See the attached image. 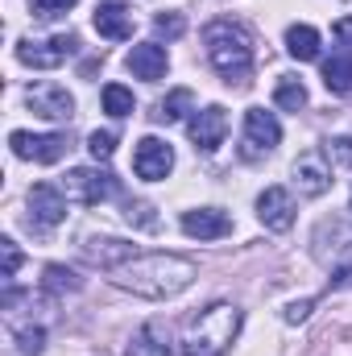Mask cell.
Returning <instances> with one entry per match:
<instances>
[{
  "label": "cell",
  "instance_id": "34",
  "mask_svg": "<svg viewBox=\"0 0 352 356\" xmlns=\"http://www.w3.org/2000/svg\"><path fill=\"white\" fill-rule=\"evenodd\" d=\"M336 38H340V42H352V17L336 21Z\"/></svg>",
  "mask_w": 352,
  "mask_h": 356
},
{
  "label": "cell",
  "instance_id": "15",
  "mask_svg": "<svg viewBox=\"0 0 352 356\" xmlns=\"http://www.w3.org/2000/svg\"><path fill=\"white\" fill-rule=\"evenodd\" d=\"M125 67H129L137 79H145V83H158V79H166V71H170V58H166V50H162L158 42H141V46H133V50H129Z\"/></svg>",
  "mask_w": 352,
  "mask_h": 356
},
{
  "label": "cell",
  "instance_id": "23",
  "mask_svg": "<svg viewBox=\"0 0 352 356\" xmlns=\"http://www.w3.org/2000/svg\"><path fill=\"white\" fill-rule=\"evenodd\" d=\"M104 112L108 116H129L133 112V91L120 88V83H108L104 88Z\"/></svg>",
  "mask_w": 352,
  "mask_h": 356
},
{
  "label": "cell",
  "instance_id": "29",
  "mask_svg": "<svg viewBox=\"0 0 352 356\" xmlns=\"http://www.w3.org/2000/svg\"><path fill=\"white\" fill-rule=\"evenodd\" d=\"M125 216H129V224L158 228V216H154V207H150V203H129V207H125Z\"/></svg>",
  "mask_w": 352,
  "mask_h": 356
},
{
  "label": "cell",
  "instance_id": "32",
  "mask_svg": "<svg viewBox=\"0 0 352 356\" xmlns=\"http://www.w3.org/2000/svg\"><path fill=\"white\" fill-rule=\"evenodd\" d=\"M328 286H332V290H352V257H349V261H340V266L332 269Z\"/></svg>",
  "mask_w": 352,
  "mask_h": 356
},
{
  "label": "cell",
  "instance_id": "33",
  "mask_svg": "<svg viewBox=\"0 0 352 356\" xmlns=\"http://www.w3.org/2000/svg\"><path fill=\"white\" fill-rule=\"evenodd\" d=\"M311 307H315V298H303V302H290V307L282 311V319H286V323H303V319L311 315Z\"/></svg>",
  "mask_w": 352,
  "mask_h": 356
},
{
  "label": "cell",
  "instance_id": "4",
  "mask_svg": "<svg viewBox=\"0 0 352 356\" xmlns=\"http://www.w3.org/2000/svg\"><path fill=\"white\" fill-rule=\"evenodd\" d=\"M278 141H282L278 116L265 112V108H249V112H245V133H241V158H245V162H257V158H265V154L278 149Z\"/></svg>",
  "mask_w": 352,
  "mask_h": 356
},
{
  "label": "cell",
  "instance_id": "24",
  "mask_svg": "<svg viewBox=\"0 0 352 356\" xmlns=\"http://www.w3.org/2000/svg\"><path fill=\"white\" fill-rule=\"evenodd\" d=\"M154 33H158V38H166V42L182 38V33H186L182 13H158V17H154Z\"/></svg>",
  "mask_w": 352,
  "mask_h": 356
},
{
  "label": "cell",
  "instance_id": "17",
  "mask_svg": "<svg viewBox=\"0 0 352 356\" xmlns=\"http://www.w3.org/2000/svg\"><path fill=\"white\" fill-rule=\"evenodd\" d=\"M95 33L108 42H125L133 38V13L125 4H99L95 8Z\"/></svg>",
  "mask_w": 352,
  "mask_h": 356
},
{
  "label": "cell",
  "instance_id": "28",
  "mask_svg": "<svg viewBox=\"0 0 352 356\" xmlns=\"http://www.w3.org/2000/svg\"><path fill=\"white\" fill-rule=\"evenodd\" d=\"M0 253H4V273H0V277H4V282H13V277H17V269H21V249H17V241H13V236H4V241H0Z\"/></svg>",
  "mask_w": 352,
  "mask_h": 356
},
{
  "label": "cell",
  "instance_id": "1",
  "mask_svg": "<svg viewBox=\"0 0 352 356\" xmlns=\"http://www.w3.org/2000/svg\"><path fill=\"white\" fill-rule=\"evenodd\" d=\"M195 273H199L195 261L182 253H137L112 269V282L141 298H175L195 282Z\"/></svg>",
  "mask_w": 352,
  "mask_h": 356
},
{
  "label": "cell",
  "instance_id": "7",
  "mask_svg": "<svg viewBox=\"0 0 352 356\" xmlns=\"http://www.w3.org/2000/svg\"><path fill=\"white\" fill-rule=\"evenodd\" d=\"M116 191H120V182H116L112 170L79 166V170H71V175H67V195H71V199H79V203H88V207L104 203V199H112Z\"/></svg>",
  "mask_w": 352,
  "mask_h": 356
},
{
  "label": "cell",
  "instance_id": "2",
  "mask_svg": "<svg viewBox=\"0 0 352 356\" xmlns=\"http://www.w3.org/2000/svg\"><path fill=\"white\" fill-rule=\"evenodd\" d=\"M237 336H241V311L232 302H211L207 311H199L191 319L182 356H224Z\"/></svg>",
  "mask_w": 352,
  "mask_h": 356
},
{
  "label": "cell",
  "instance_id": "31",
  "mask_svg": "<svg viewBox=\"0 0 352 356\" xmlns=\"http://www.w3.org/2000/svg\"><path fill=\"white\" fill-rule=\"evenodd\" d=\"M328 158L340 162V166H352V137H336V141H328Z\"/></svg>",
  "mask_w": 352,
  "mask_h": 356
},
{
  "label": "cell",
  "instance_id": "14",
  "mask_svg": "<svg viewBox=\"0 0 352 356\" xmlns=\"http://www.w3.org/2000/svg\"><path fill=\"white\" fill-rule=\"evenodd\" d=\"M294 186H298V195L319 199V195L332 186V166H328V158H323V154H303V158L294 162Z\"/></svg>",
  "mask_w": 352,
  "mask_h": 356
},
{
  "label": "cell",
  "instance_id": "8",
  "mask_svg": "<svg viewBox=\"0 0 352 356\" xmlns=\"http://www.w3.org/2000/svg\"><path fill=\"white\" fill-rule=\"evenodd\" d=\"M186 133H191V141H195V149H203V154H216L220 145H224V137H228V112L220 108V104H211V108H195L191 112V120H186Z\"/></svg>",
  "mask_w": 352,
  "mask_h": 356
},
{
  "label": "cell",
  "instance_id": "20",
  "mask_svg": "<svg viewBox=\"0 0 352 356\" xmlns=\"http://www.w3.org/2000/svg\"><path fill=\"white\" fill-rule=\"evenodd\" d=\"M286 50H290V58H298V63L319 58V29H311V25H290V29H286Z\"/></svg>",
  "mask_w": 352,
  "mask_h": 356
},
{
  "label": "cell",
  "instance_id": "5",
  "mask_svg": "<svg viewBox=\"0 0 352 356\" xmlns=\"http://www.w3.org/2000/svg\"><path fill=\"white\" fill-rule=\"evenodd\" d=\"M79 50V38L75 33H54L46 42H21L17 46V58L33 71H50V67H63L71 54Z\"/></svg>",
  "mask_w": 352,
  "mask_h": 356
},
{
  "label": "cell",
  "instance_id": "30",
  "mask_svg": "<svg viewBox=\"0 0 352 356\" xmlns=\"http://www.w3.org/2000/svg\"><path fill=\"white\" fill-rule=\"evenodd\" d=\"M17 340H21V356H38V353H42V340H46V332H42V327H25Z\"/></svg>",
  "mask_w": 352,
  "mask_h": 356
},
{
  "label": "cell",
  "instance_id": "6",
  "mask_svg": "<svg viewBox=\"0 0 352 356\" xmlns=\"http://www.w3.org/2000/svg\"><path fill=\"white\" fill-rule=\"evenodd\" d=\"M8 145H13L17 158L42 162V166L63 162V154H67V137L63 133H25V129H17V133H8Z\"/></svg>",
  "mask_w": 352,
  "mask_h": 356
},
{
  "label": "cell",
  "instance_id": "19",
  "mask_svg": "<svg viewBox=\"0 0 352 356\" xmlns=\"http://www.w3.org/2000/svg\"><path fill=\"white\" fill-rule=\"evenodd\" d=\"M323 88L336 91V95L352 91V46L336 50V54H332V58L323 63Z\"/></svg>",
  "mask_w": 352,
  "mask_h": 356
},
{
  "label": "cell",
  "instance_id": "9",
  "mask_svg": "<svg viewBox=\"0 0 352 356\" xmlns=\"http://www.w3.org/2000/svg\"><path fill=\"white\" fill-rule=\"evenodd\" d=\"M133 170L145 182H162L175 170V149L166 141H158V137H141L137 149H133Z\"/></svg>",
  "mask_w": 352,
  "mask_h": 356
},
{
  "label": "cell",
  "instance_id": "12",
  "mask_svg": "<svg viewBox=\"0 0 352 356\" xmlns=\"http://www.w3.org/2000/svg\"><path fill=\"white\" fill-rule=\"evenodd\" d=\"M257 220L269 232H286L294 224V199H290L286 186H265L257 195Z\"/></svg>",
  "mask_w": 352,
  "mask_h": 356
},
{
  "label": "cell",
  "instance_id": "13",
  "mask_svg": "<svg viewBox=\"0 0 352 356\" xmlns=\"http://www.w3.org/2000/svg\"><path fill=\"white\" fill-rule=\"evenodd\" d=\"M29 211H33L38 228H54L67 220V195L50 182H38V186H29Z\"/></svg>",
  "mask_w": 352,
  "mask_h": 356
},
{
  "label": "cell",
  "instance_id": "11",
  "mask_svg": "<svg viewBox=\"0 0 352 356\" xmlns=\"http://www.w3.org/2000/svg\"><path fill=\"white\" fill-rule=\"evenodd\" d=\"M182 232L195 236V241H220L232 232V216L220 211V207H195V211H182Z\"/></svg>",
  "mask_w": 352,
  "mask_h": 356
},
{
  "label": "cell",
  "instance_id": "10",
  "mask_svg": "<svg viewBox=\"0 0 352 356\" xmlns=\"http://www.w3.org/2000/svg\"><path fill=\"white\" fill-rule=\"evenodd\" d=\"M25 104H29L38 116H46V120H71V116H75V95L67 88H58V83H38V88H29Z\"/></svg>",
  "mask_w": 352,
  "mask_h": 356
},
{
  "label": "cell",
  "instance_id": "16",
  "mask_svg": "<svg viewBox=\"0 0 352 356\" xmlns=\"http://www.w3.org/2000/svg\"><path fill=\"white\" fill-rule=\"evenodd\" d=\"M83 257H88L91 266L116 269V266H125L129 257H137V249L125 245V241H112V236H91L88 245H83Z\"/></svg>",
  "mask_w": 352,
  "mask_h": 356
},
{
  "label": "cell",
  "instance_id": "3",
  "mask_svg": "<svg viewBox=\"0 0 352 356\" xmlns=\"http://www.w3.org/2000/svg\"><path fill=\"white\" fill-rule=\"evenodd\" d=\"M203 42H207L211 67H216L228 83H249V71H253V42H249V33H245L237 21H211V25L203 29Z\"/></svg>",
  "mask_w": 352,
  "mask_h": 356
},
{
  "label": "cell",
  "instance_id": "18",
  "mask_svg": "<svg viewBox=\"0 0 352 356\" xmlns=\"http://www.w3.org/2000/svg\"><path fill=\"white\" fill-rule=\"evenodd\" d=\"M125 356H175V348H170V336H166L162 323H145V327L133 336V344H129Z\"/></svg>",
  "mask_w": 352,
  "mask_h": 356
},
{
  "label": "cell",
  "instance_id": "21",
  "mask_svg": "<svg viewBox=\"0 0 352 356\" xmlns=\"http://www.w3.org/2000/svg\"><path fill=\"white\" fill-rule=\"evenodd\" d=\"M273 104H278V108H286V112L307 108V88H303V79L282 75V79H278V88H273Z\"/></svg>",
  "mask_w": 352,
  "mask_h": 356
},
{
  "label": "cell",
  "instance_id": "26",
  "mask_svg": "<svg viewBox=\"0 0 352 356\" xmlns=\"http://www.w3.org/2000/svg\"><path fill=\"white\" fill-rule=\"evenodd\" d=\"M33 4V17L38 21H54V17H63L67 8H75L79 0H29Z\"/></svg>",
  "mask_w": 352,
  "mask_h": 356
},
{
  "label": "cell",
  "instance_id": "25",
  "mask_svg": "<svg viewBox=\"0 0 352 356\" xmlns=\"http://www.w3.org/2000/svg\"><path fill=\"white\" fill-rule=\"evenodd\" d=\"M46 290H54V294H63V290H79V277H75L71 269H63V266H50L46 269Z\"/></svg>",
  "mask_w": 352,
  "mask_h": 356
},
{
  "label": "cell",
  "instance_id": "22",
  "mask_svg": "<svg viewBox=\"0 0 352 356\" xmlns=\"http://www.w3.org/2000/svg\"><path fill=\"white\" fill-rule=\"evenodd\" d=\"M191 104H195V95L186 88H175L162 104H158V112H154V120H162V124H170V120H182L186 112H191Z\"/></svg>",
  "mask_w": 352,
  "mask_h": 356
},
{
  "label": "cell",
  "instance_id": "27",
  "mask_svg": "<svg viewBox=\"0 0 352 356\" xmlns=\"http://www.w3.org/2000/svg\"><path fill=\"white\" fill-rule=\"evenodd\" d=\"M88 149H91V158H95V162H108V158H112V149H116V133H99V129H95V133L88 137Z\"/></svg>",
  "mask_w": 352,
  "mask_h": 356
}]
</instances>
